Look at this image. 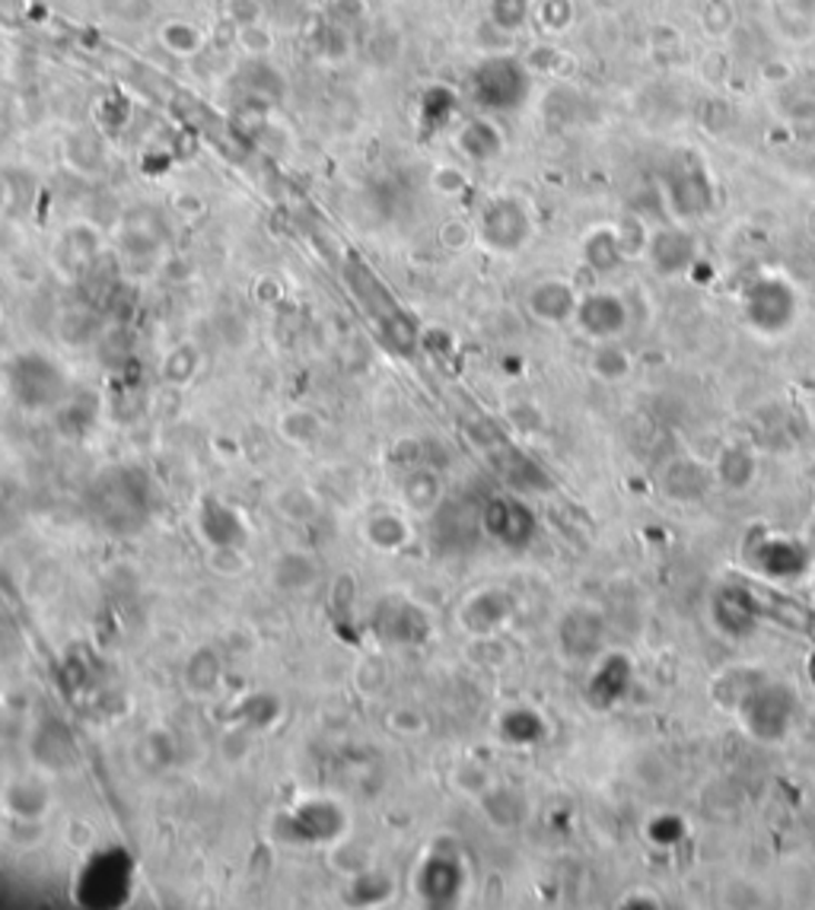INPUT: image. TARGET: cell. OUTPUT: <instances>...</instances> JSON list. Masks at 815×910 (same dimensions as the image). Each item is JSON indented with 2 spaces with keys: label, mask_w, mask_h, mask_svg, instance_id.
I'll list each match as a JSON object with an SVG mask.
<instances>
[{
  "label": "cell",
  "mask_w": 815,
  "mask_h": 910,
  "mask_svg": "<svg viewBox=\"0 0 815 910\" xmlns=\"http://www.w3.org/2000/svg\"><path fill=\"white\" fill-rule=\"evenodd\" d=\"M516 80H520V64H513L510 58H491L475 71L472 90H475V99L481 105L510 109L523 99L516 90Z\"/></svg>",
  "instance_id": "obj_1"
},
{
  "label": "cell",
  "mask_w": 815,
  "mask_h": 910,
  "mask_svg": "<svg viewBox=\"0 0 815 910\" xmlns=\"http://www.w3.org/2000/svg\"><path fill=\"white\" fill-rule=\"evenodd\" d=\"M459 144H462V150H465L469 156H475V160H491L494 153H501V131H497L487 119H475L462 128Z\"/></svg>",
  "instance_id": "obj_2"
},
{
  "label": "cell",
  "mask_w": 815,
  "mask_h": 910,
  "mask_svg": "<svg viewBox=\"0 0 815 910\" xmlns=\"http://www.w3.org/2000/svg\"><path fill=\"white\" fill-rule=\"evenodd\" d=\"M160 46H163L169 54H175V58H192V54H198V51L204 49V36H201V29L194 23H189V20H169V23H163V29H160Z\"/></svg>",
  "instance_id": "obj_3"
},
{
  "label": "cell",
  "mask_w": 815,
  "mask_h": 910,
  "mask_svg": "<svg viewBox=\"0 0 815 910\" xmlns=\"http://www.w3.org/2000/svg\"><path fill=\"white\" fill-rule=\"evenodd\" d=\"M529 303H532L535 315H542V318H549V322L567 318L571 310H574V296H571V290L564 287V284H554V281L552 284H542V287L532 290Z\"/></svg>",
  "instance_id": "obj_4"
},
{
  "label": "cell",
  "mask_w": 815,
  "mask_h": 910,
  "mask_svg": "<svg viewBox=\"0 0 815 910\" xmlns=\"http://www.w3.org/2000/svg\"><path fill=\"white\" fill-rule=\"evenodd\" d=\"M532 13V3L529 0H491V23L504 32H516L523 29Z\"/></svg>",
  "instance_id": "obj_5"
},
{
  "label": "cell",
  "mask_w": 815,
  "mask_h": 910,
  "mask_svg": "<svg viewBox=\"0 0 815 910\" xmlns=\"http://www.w3.org/2000/svg\"><path fill=\"white\" fill-rule=\"evenodd\" d=\"M99 3L119 23H144L157 7V0H99Z\"/></svg>",
  "instance_id": "obj_6"
}]
</instances>
